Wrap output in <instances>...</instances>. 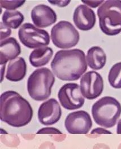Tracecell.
<instances>
[{
	"label": "cell",
	"mask_w": 121,
	"mask_h": 149,
	"mask_svg": "<svg viewBox=\"0 0 121 149\" xmlns=\"http://www.w3.org/2000/svg\"><path fill=\"white\" fill-rule=\"evenodd\" d=\"M51 39L56 47L67 49L75 47L78 44L80 35L71 23L61 20L52 28Z\"/></svg>",
	"instance_id": "8992f818"
},
{
	"label": "cell",
	"mask_w": 121,
	"mask_h": 149,
	"mask_svg": "<svg viewBox=\"0 0 121 149\" xmlns=\"http://www.w3.org/2000/svg\"><path fill=\"white\" fill-rule=\"evenodd\" d=\"M24 19V15L18 10H6L2 17V23L6 26L13 29L18 28L23 22Z\"/></svg>",
	"instance_id": "ac0fdd59"
},
{
	"label": "cell",
	"mask_w": 121,
	"mask_h": 149,
	"mask_svg": "<svg viewBox=\"0 0 121 149\" xmlns=\"http://www.w3.org/2000/svg\"><path fill=\"white\" fill-rule=\"evenodd\" d=\"M108 81L115 89H121V62L112 66L108 74Z\"/></svg>",
	"instance_id": "d6986e66"
},
{
	"label": "cell",
	"mask_w": 121,
	"mask_h": 149,
	"mask_svg": "<svg viewBox=\"0 0 121 149\" xmlns=\"http://www.w3.org/2000/svg\"><path fill=\"white\" fill-rule=\"evenodd\" d=\"M33 117V110L18 93L8 91L1 95L0 119L9 125L20 128L27 125Z\"/></svg>",
	"instance_id": "6da1fadb"
},
{
	"label": "cell",
	"mask_w": 121,
	"mask_h": 149,
	"mask_svg": "<svg viewBox=\"0 0 121 149\" xmlns=\"http://www.w3.org/2000/svg\"><path fill=\"white\" fill-rule=\"evenodd\" d=\"M91 134H112L109 130H106L103 128H97L93 129L91 132Z\"/></svg>",
	"instance_id": "4316f807"
},
{
	"label": "cell",
	"mask_w": 121,
	"mask_h": 149,
	"mask_svg": "<svg viewBox=\"0 0 121 149\" xmlns=\"http://www.w3.org/2000/svg\"><path fill=\"white\" fill-rule=\"evenodd\" d=\"M93 149H111L106 144L103 143H96L94 145Z\"/></svg>",
	"instance_id": "83f0119b"
},
{
	"label": "cell",
	"mask_w": 121,
	"mask_h": 149,
	"mask_svg": "<svg viewBox=\"0 0 121 149\" xmlns=\"http://www.w3.org/2000/svg\"><path fill=\"white\" fill-rule=\"evenodd\" d=\"M82 3H84L85 5L89 6L92 8H96L97 6L101 5L102 3L104 2V1H82Z\"/></svg>",
	"instance_id": "cb8c5ba5"
},
{
	"label": "cell",
	"mask_w": 121,
	"mask_h": 149,
	"mask_svg": "<svg viewBox=\"0 0 121 149\" xmlns=\"http://www.w3.org/2000/svg\"><path fill=\"white\" fill-rule=\"evenodd\" d=\"M48 2L51 3L53 5L58 6L59 8H64L67 6L70 2V1H48Z\"/></svg>",
	"instance_id": "d4e9b609"
},
{
	"label": "cell",
	"mask_w": 121,
	"mask_h": 149,
	"mask_svg": "<svg viewBox=\"0 0 121 149\" xmlns=\"http://www.w3.org/2000/svg\"><path fill=\"white\" fill-rule=\"evenodd\" d=\"M66 134H61L60 136L58 135V136H55L53 139L55 141L57 142H61L63 141L65 139Z\"/></svg>",
	"instance_id": "f1b7e54d"
},
{
	"label": "cell",
	"mask_w": 121,
	"mask_h": 149,
	"mask_svg": "<svg viewBox=\"0 0 121 149\" xmlns=\"http://www.w3.org/2000/svg\"><path fill=\"white\" fill-rule=\"evenodd\" d=\"M50 66L58 79L67 81L78 80L87 70L85 53L79 49L57 52Z\"/></svg>",
	"instance_id": "7a4b0ae2"
},
{
	"label": "cell",
	"mask_w": 121,
	"mask_h": 149,
	"mask_svg": "<svg viewBox=\"0 0 121 149\" xmlns=\"http://www.w3.org/2000/svg\"><path fill=\"white\" fill-rule=\"evenodd\" d=\"M27 72V64L24 59L18 57L10 61L8 64L6 78L10 81L18 82L24 79Z\"/></svg>",
	"instance_id": "9a60e30c"
},
{
	"label": "cell",
	"mask_w": 121,
	"mask_h": 149,
	"mask_svg": "<svg viewBox=\"0 0 121 149\" xmlns=\"http://www.w3.org/2000/svg\"><path fill=\"white\" fill-rule=\"evenodd\" d=\"M73 21L79 29L88 31L94 27L96 18L93 10L85 5H80L75 9Z\"/></svg>",
	"instance_id": "4fadbf2b"
},
{
	"label": "cell",
	"mask_w": 121,
	"mask_h": 149,
	"mask_svg": "<svg viewBox=\"0 0 121 149\" xmlns=\"http://www.w3.org/2000/svg\"><path fill=\"white\" fill-rule=\"evenodd\" d=\"M66 130L70 134H87L92 127L90 114L83 110L70 113L65 121Z\"/></svg>",
	"instance_id": "30bf717a"
},
{
	"label": "cell",
	"mask_w": 121,
	"mask_h": 149,
	"mask_svg": "<svg viewBox=\"0 0 121 149\" xmlns=\"http://www.w3.org/2000/svg\"><path fill=\"white\" fill-rule=\"evenodd\" d=\"M55 80L53 72L48 68L36 69L28 77L27 91L29 95L37 101L46 100L50 96Z\"/></svg>",
	"instance_id": "277c9868"
},
{
	"label": "cell",
	"mask_w": 121,
	"mask_h": 149,
	"mask_svg": "<svg viewBox=\"0 0 121 149\" xmlns=\"http://www.w3.org/2000/svg\"><path fill=\"white\" fill-rule=\"evenodd\" d=\"M62 115L60 105L55 98H50L41 104L38 110V119L44 125H52L59 120Z\"/></svg>",
	"instance_id": "8fae6325"
},
{
	"label": "cell",
	"mask_w": 121,
	"mask_h": 149,
	"mask_svg": "<svg viewBox=\"0 0 121 149\" xmlns=\"http://www.w3.org/2000/svg\"><path fill=\"white\" fill-rule=\"evenodd\" d=\"M18 36L22 44L29 49L45 47L50 44V36L47 31L36 28L30 23L20 27Z\"/></svg>",
	"instance_id": "52a82bcc"
},
{
	"label": "cell",
	"mask_w": 121,
	"mask_h": 149,
	"mask_svg": "<svg viewBox=\"0 0 121 149\" xmlns=\"http://www.w3.org/2000/svg\"><path fill=\"white\" fill-rule=\"evenodd\" d=\"M99 26L104 33L115 36L121 32V1H104L97 11Z\"/></svg>",
	"instance_id": "3957f363"
},
{
	"label": "cell",
	"mask_w": 121,
	"mask_h": 149,
	"mask_svg": "<svg viewBox=\"0 0 121 149\" xmlns=\"http://www.w3.org/2000/svg\"><path fill=\"white\" fill-rule=\"evenodd\" d=\"M38 149H56V147L53 143L49 141H46L41 143Z\"/></svg>",
	"instance_id": "484cf974"
},
{
	"label": "cell",
	"mask_w": 121,
	"mask_h": 149,
	"mask_svg": "<svg viewBox=\"0 0 121 149\" xmlns=\"http://www.w3.org/2000/svg\"><path fill=\"white\" fill-rule=\"evenodd\" d=\"M81 92L85 98L93 100L99 97L104 90V81L101 74L94 71L85 73L80 81Z\"/></svg>",
	"instance_id": "9c48e42d"
},
{
	"label": "cell",
	"mask_w": 121,
	"mask_h": 149,
	"mask_svg": "<svg viewBox=\"0 0 121 149\" xmlns=\"http://www.w3.org/2000/svg\"><path fill=\"white\" fill-rule=\"evenodd\" d=\"M118 149H121V143L120 144V145L118 146Z\"/></svg>",
	"instance_id": "1f68e13d"
},
{
	"label": "cell",
	"mask_w": 121,
	"mask_h": 149,
	"mask_svg": "<svg viewBox=\"0 0 121 149\" xmlns=\"http://www.w3.org/2000/svg\"><path fill=\"white\" fill-rule=\"evenodd\" d=\"M22 136L24 139L29 141L33 140L35 137V134H23Z\"/></svg>",
	"instance_id": "f546056e"
},
{
	"label": "cell",
	"mask_w": 121,
	"mask_h": 149,
	"mask_svg": "<svg viewBox=\"0 0 121 149\" xmlns=\"http://www.w3.org/2000/svg\"><path fill=\"white\" fill-rule=\"evenodd\" d=\"M31 17L34 24L39 28H47L57 21L56 12L46 5L40 4L35 6L31 11Z\"/></svg>",
	"instance_id": "7c38bea8"
},
{
	"label": "cell",
	"mask_w": 121,
	"mask_h": 149,
	"mask_svg": "<svg viewBox=\"0 0 121 149\" xmlns=\"http://www.w3.org/2000/svg\"><path fill=\"white\" fill-rule=\"evenodd\" d=\"M121 114V103L110 96L100 98L92 107V115L95 123L106 128L113 127Z\"/></svg>",
	"instance_id": "5b68a950"
},
{
	"label": "cell",
	"mask_w": 121,
	"mask_h": 149,
	"mask_svg": "<svg viewBox=\"0 0 121 149\" xmlns=\"http://www.w3.org/2000/svg\"><path fill=\"white\" fill-rule=\"evenodd\" d=\"M58 98L62 106L68 110L79 109L85 102L80 86L73 83L64 85L58 92Z\"/></svg>",
	"instance_id": "ba28073f"
},
{
	"label": "cell",
	"mask_w": 121,
	"mask_h": 149,
	"mask_svg": "<svg viewBox=\"0 0 121 149\" xmlns=\"http://www.w3.org/2000/svg\"><path fill=\"white\" fill-rule=\"evenodd\" d=\"M87 63L93 70H100L106 62V55L103 49L95 46L91 47L87 53Z\"/></svg>",
	"instance_id": "2e32d148"
},
{
	"label": "cell",
	"mask_w": 121,
	"mask_h": 149,
	"mask_svg": "<svg viewBox=\"0 0 121 149\" xmlns=\"http://www.w3.org/2000/svg\"><path fill=\"white\" fill-rule=\"evenodd\" d=\"M1 141L5 145L10 148H17L20 144V139L16 134H1Z\"/></svg>",
	"instance_id": "ffe728a7"
},
{
	"label": "cell",
	"mask_w": 121,
	"mask_h": 149,
	"mask_svg": "<svg viewBox=\"0 0 121 149\" xmlns=\"http://www.w3.org/2000/svg\"><path fill=\"white\" fill-rule=\"evenodd\" d=\"M20 53L21 47L15 38L9 37L1 41V65H6L8 61L15 59Z\"/></svg>",
	"instance_id": "5bb4252c"
},
{
	"label": "cell",
	"mask_w": 121,
	"mask_h": 149,
	"mask_svg": "<svg viewBox=\"0 0 121 149\" xmlns=\"http://www.w3.org/2000/svg\"><path fill=\"white\" fill-rule=\"evenodd\" d=\"M117 134H121V119H120L117 124Z\"/></svg>",
	"instance_id": "4dcf8cb0"
},
{
	"label": "cell",
	"mask_w": 121,
	"mask_h": 149,
	"mask_svg": "<svg viewBox=\"0 0 121 149\" xmlns=\"http://www.w3.org/2000/svg\"><path fill=\"white\" fill-rule=\"evenodd\" d=\"M11 34V29L6 26L2 22H1V41L5 40Z\"/></svg>",
	"instance_id": "7402d4cb"
},
{
	"label": "cell",
	"mask_w": 121,
	"mask_h": 149,
	"mask_svg": "<svg viewBox=\"0 0 121 149\" xmlns=\"http://www.w3.org/2000/svg\"><path fill=\"white\" fill-rule=\"evenodd\" d=\"M53 55V50L50 47L35 49L30 54L29 61L34 67H40L47 65Z\"/></svg>",
	"instance_id": "e0dca14e"
},
{
	"label": "cell",
	"mask_w": 121,
	"mask_h": 149,
	"mask_svg": "<svg viewBox=\"0 0 121 149\" xmlns=\"http://www.w3.org/2000/svg\"><path fill=\"white\" fill-rule=\"evenodd\" d=\"M25 1H0L1 8H3L9 11L15 10L22 6Z\"/></svg>",
	"instance_id": "44dd1931"
},
{
	"label": "cell",
	"mask_w": 121,
	"mask_h": 149,
	"mask_svg": "<svg viewBox=\"0 0 121 149\" xmlns=\"http://www.w3.org/2000/svg\"><path fill=\"white\" fill-rule=\"evenodd\" d=\"M37 134H62V132L58 130L53 127L43 128L38 130Z\"/></svg>",
	"instance_id": "603a6c76"
}]
</instances>
